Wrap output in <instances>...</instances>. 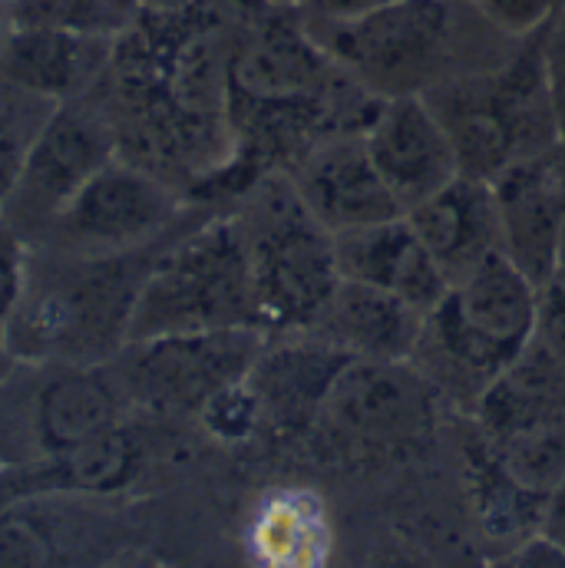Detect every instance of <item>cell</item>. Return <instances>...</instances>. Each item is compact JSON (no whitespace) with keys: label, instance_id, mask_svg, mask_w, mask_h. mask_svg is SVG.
<instances>
[{"label":"cell","instance_id":"cell-1","mask_svg":"<svg viewBox=\"0 0 565 568\" xmlns=\"http://www.w3.org/2000/svg\"><path fill=\"white\" fill-rule=\"evenodd\" d=\"M219 30L205 0L145 7L117 40L103 80L120 155L185 199H199L232 159L229 53L219 50Z\"/></svg>","mask_w":565,"mask_h":568},{"label":"cell","instance_id":"cell-2","mask_svg":"<svg viewBox=\"0 0 565 568\" xmlns=\"http://www.w3.org/2000/svg\"><path fill=\"white\" fill-rule=\"evenodd\" d=\"M182 232L123 255L30 248L23 291L7 321L10 357L27 364H110L130 341V321L149 272Z\"/></svg>","mask_w":565,"mask_h":568},{"label":"cell","instance_id":"cell-3","mask_svg":"<svg viewBox=\"0 0 565 568\" xmlns=\"http://www.w3.org/2000/svg\"><path fill=\"white\" fill-rule=\"evenodd\" d=\"M539 287L503 252L486 255L476 268L446 287L426 314L414 364L440 387L480 400L536 341Z\"/></svg>","mask_w":565,"mask_h":568},{"label":"cell","instance_id":"cell-4","mask_svg":"<svg viewBox=\"0 0 565 568\" xmlns=\"http://www.w3.org/2000/svg\"><path fill=\"white\" fill-rule=\"evenodd\" d=\"M235 215L265 334H307L331 304L341 268L334 235L307 212L294 182L275 172L242 192Z\"/></svg>","mask_w":565,"mask_h":568},{"label":"cell","instance_id":"cell-5","mask_svg":"<svg viewBox=\"0 0 565 568\" xmlns=\"http://www.w3.org/2000/svg\"><path fill=\"white\" fill-rule=\"evenodd\" d=\"M232 327H262L249 252L235 215H209L182 232L149 272L127 344Z\"/></svg>","mask_w":565,"mask_h":568},{"label":"cell","instance_id":"cell-6","mask_svg":"<svg viewBox=\"0 0 565 568\" xmlns=\"http://www.w3.org/2000/svg\"><path fill=\"white\" fill-rule=\"evenodd\" d=\"M436 426V384L414 361H351L331 384L307 439L344 466L414 456Z\"/></svg>","mask_w":565,"mask_h":568},{"label":"cell","instance_id":"cell-7","mask_svg":"<svg viewBox=\"0 0 565 568\" xmlns=\"http://www.w3.org/2000/svg\"><path fill=\"white\" fill-rule=\"evenodd\" d=\"M110 364H27L0 377V469L70 453L130 420Z\"/></svg>","mask_w":565,"mask_h":568},{"label":"cell","instance_id":"cell-8","mask_svg":"<svg viewBox=\"0 0 565 568\" xmlns=\"http://www.w3.org/2000/svg\"><path fill=\"white\" fill-rule=\"evenodd\" d=\"M546 30L529 37L503 70L456 87L443 106L430 103L466 175L493 182L513 162L559 145L543 63Z\"/></svg>","mask_w":565,"mask_h":568},{"label":"cell","instance_id":"cell-9","mask_svg":"<svg viewBox=\"0 0 565 568\" xmlns=\"http://www.w3.org/2000/svg\"><path fill=\"white\" fill-rule=\"evenodd\" d=\"M205 215L189 199L130 159H113L57 215L33 248L63 255H123L165 242Z\"/></svg>","mask_w":565,"mask_h":568},{"label":"cell","instance_id":"cell-10","mask_svg":"<svg viewBox=\"0 0 565 568\" xmlns=\"http://www.w3.org/2000/svg\"><path fill=\"white\" fill-rule=\"evenodd\" d=\"M265 344L269 334L262 327L169 334L127 344L110 367L133 410L199 417L219 390L249 377Z\"/></svg>","mask_w":565,"mask_h":568},{"label":"cell","instance_id":"cell-11","mask_svg":"<svg viewBox=\"0 0 565 568\" xmlns=\"http://www.w3.org/2000/svg\"><path fill=\"white\" fill-rule=\"evenodd\" d=\"M113 159H120V140L103 87L60 103L23 159L17 185L0 209L3 222L33 248L80 189Z\"/></svg>","mask_w":565,"mask_h":568},{"label":"cell","instance_id":"cell-12","mask_svg":"<svg viewBox=\"0 0 565 568\" xmlns=\"http://www.w3.org/2000/svg\"><path fill=\"white\" fill-rule=\"evenodd\" d=\"M133 549L120 496L37 493L0 503V568H100Z\"/></svg>","mask_w":565,"mask_h":568},{"label":"cell","instance_id":"cell-13","mask_svg":"<svg viewBox=\"0 0 565 568\" xmlns=\"http://www.w3.org/2000/svg\"><path fill=\"white\" fill-rule=\"evenodd\" d=\"M311 37L327 57L377 97L414 93L411 87L440 60L450 37V0H401L357 23L324 27Z\"/></svg>","mask_w":565,"mask_h":568},{"label":"cell","instance_id":"cell-14","mask_svg":"<svg viewBox=\"0 0 565 568\" xmlns=\"http://www.w3.org/2000/svg\"><path fill=\"white\" fill-rule=\"evenodd\" d=\"M361 136L404 215L463 172L446 126L421 93L381 97Z\"/></svg>","mask_w":565,"mask_h":568},{"label":"cell","instance_id":"cell-15","mask_svg":"<svg viewBox=\"0 0 565 568\" xmlns=\"http://www.w3.org/2000/svg\"><path fill=\"white\" fill-rule=\"evenodd\" d=\"M503 255L536 284L549 282L559 265L565 232V149L513 162L493 182Z\"/></svg>","mask_w":565,"mask_h":568},{"label":"cell","instance_id":"cell-16","mask_svg":"<svg viewBox=\"0 0 565 568\" xmlns=\"http://www.w3.org/2000/svg\"><path fill=\"white\" fill-rule=\"evenodd\" d=\"M307 212L331 232H357L401 219V205L374 169L361 133H334L321 140L291 172Z\"/></svg>","mask_w":565,"mask_h":568},{"label":"cell","instance_id":"cell-17","mask_svg":"<svg viewBox=\"0 0 565 568\" xmlns=\"http://www.w3.org/2000/svg\"><path fill=\"white\" fill-rule=\"evenodd\" d=\"M113 47L57 27H13L0 47V80L60 106L103 87Z\"/></svg>","mask_w":565,"mask_h":568},{"label":"cell","instance_id":"cell-18","mask_svg":"<svg viewBox=\"0 0 565 568\" xmlns=\"http://www.w3.org/2000/svg\"><path fill=\"white\" fill-rule=\"evenodd\" d=\"M354 357L327 341L304 334V341L275 344L272 337L249 371V384L262 404V429L279 436H307L331 384Z\"/></svg>","mask_w":565,"mask_h":568},{"label":"cell","instance_id":"cell-19","mask_svg":"<svg viewBox=\"0 0 565 568\" xmlns=\"http://www.w3.org/2000/svg\"><path fill=\"white\" fill-rule=\"evenodd\" d=\"M407 222L450 284L476 268L486 255L503 252L493 185L466 172L414 205Z\"/></svg>","mask_w":565,"mask_h":568},{"label":"cell","instance_id":"cell-20","mask_svg":"<svg viewBox=\"0 0 565 568\" xmlns=\"http://www.w3.org/2000/svg\"><path fill=\"white\" fill-rule=\"evenodd\" d=\"M334 248L344 282L391 291L424 314L440 304V297L450 287L446 275L411 229L407 215L334 235Z\"/></svg>","mask_w":565,"mask_h":568},{"label":"cell","instance_id":"cell-21","mask_svg":"<svg viewBox=\"0 0 565 568\" xmlns=\"http://www.w3.org/2000/svg\"><path fill=\"white\" fill-rule=\"evenodd\" d=\"M424 321V311L404 297L341 278L331 304L307 334L347 351L354 361H414Z\"/></svg>","mask_w":565,"mask_h":568},{"label":"cell","instance_id":"cell-22","mask_svg":"<svg viewBox=\"0 0 565 568\" xmlns=\"http://www.w3.org/2000/svg\"><path fill=\"white\" fill-rule=\"evenodd\" d=\"M252 568H331L334 523L321 493L307 486L269 489L245 526Z\"/></svg>","mask_w":565,"mask_h":568},{"label":"cell","instance_id":"cell-23","mask_svg":"<svg viewBox=\"0 0 565 568\" xmlns=\"http://www.w3.org/2000/svg\"><path fill=\"white\" fill-rule=\"evenodd\" d=\"M463 473L476 526L490 542L506 546L513 552L529 539L543 536L553 499L516 483L476 433L463 446Z\"/></svg>","mask_w":565,"mask_h":568},{"label":"cell","instance_id":"cell-24","mask_svg":"<svg viewBox=\"0 0 565 568\" xmlns=\"http://www.w3.org/2000/svg\"><path fill=\"white\" fill-rule=\"evenodd\" d=\"M145 10V0H13V27H57L83 37L120 40Z\"/></svg>","mask_w":565,"mask_h":568},{"label":"cell","instance_id":"cell-25","mask_svg":"<svg viewBox=\"0 0 565 568\" xmlns=\"http://www.w3.org/2000/svg\"><path fill=\"white\" fill-rule=\"evenodd\" d=\"M53 110L57 103L0 80V209L7 205L23 159Z\"/></svg>","mask_w":565,"mask_h":568},{"label":"cell","instance_id":"cell-26","mask_svg":"<svg viewBox=\"0 0 565 568\" xmlns=\"http://www.w3.org/2000/svg\"><path fill=\"white\" fill-rule=\"evenodd\" d=\"M199 424L219 443H249L255 433H262V404L249 381H239L225 390H219L202 410Z\"/></svg>","mask_w":565,"mask_h":568},{"label":"cell","instance_id":"cell-27","mask_svg":"<svg viewBox=\"0 0 565 568\" xmlns=\"http://www.w3.org/2000/svg\"><path fill=\"white\" fill-rule=\"evenodd\" d=\"M476 10L503 33L529 40L565 13V0H473Z\"/></svg>","mask_w":565,"mask_h":568},{"label":"cell","instance_id":"cell-28","mask_svg":"<svg viewBox=\"0 0 565 568\" xmlns=\"http://www.w3.org/2000/svg\"><path fill=\"white\" fill-rule=\"evenodd\" d=\"M27 258H30V245L0 215V317L3 321H10V314L17 307V297L23 291Z\"/></svg>","mask_w":565,"mask_h":568},{"label":"cell","instance_id":"cell-29","mask_svg":"<svg viewBox=\"0 0 565 568\" xmlns=\"http://www.w3.org/2000/svg\"><path fill=\"white\" fill-rule=\"evenodd\" d=\"M536 337L563 361L565 367V262L549 275V282L539 287V324Z\"/></svg>","mask_w":565,"mask_h":568},{"label":"cell","instance_id":"cell-30","mask_svg":"<svg viewBox=\"0 0 565 568\" xmlns=\"http://www.w3.org/2000/svg\"><path fill=\"white\" fill-rule=\"evenodd\" d=\"M543 63H546L549 106H553V120H556V140L565 149V13L546 30Z\"/></svg>","mask_w":565,"mask_h":568},{"label":"cell","instance_id":"cell-31","mask_svg":"<svg viewBox=\"0 0 565 568\" xmlns=\"http://www.w3.org/2000/svg\"><path fill=\"white\" fill-rule=\"evenodd\" d=\"M401 0H304L301 10L314 17L321 27H341V23H357L371 13H381Z\"/></svg>","mask_w":565,"mask_h":568},{"label":"cell","instance_id":"cell-32","mask_svg":"<svg viewBox=\"0 0 565 568\" xmlns=\"http://www.w3.org/2000/svg\"><path fill=\"white\" fill-rule=\"evenodd\" d=\"M493 568H565V546L553 542L549 536H536L526 546L506 552V559Z\"/></svg>","mask_w":565,"mask_h":568},{"label":"cell","instance_id":"cell-33","mask_svg":"<svg viewBox=\"0 0 565 568\" xmlns=\"http://www.w3.org/2000/svg\"><path fill=\"white\" fill-rule=\"evenodd\" d=\"M543 536H549L553 542L565 546V483L563 489L556 493V499H553V509H549V519H546Z\"/></svg>","mask_w":565,"mask_h":568},{"label":"cell","instance_id":"cell-34","mask_svg":"<svg viewBox=\"0 0 565 568\" xmlns=\"http://www.w3.org/2000/svg\"><path fill=\"white\" fill-rule=\"evenodd\" d=\"M100 568H165V566H159L155 559L142 556L140 549H130V552H123V556L110 559L107 566H100Z\"/></svg>","mask_w":565,"mask_h":568},{"label":"cell","instance_id":"cell-35","mask_svg":"<svg viewBox=\"0 0 565 568\" xmlns=\"http://www.w3.org/2000/svg\"><path fill=\"white\" fill-rule=\"evenodd\" d=\"M371 568H426L424 562H417L414 556H404V552H384L374 559Z\"/></svg>","mask_w":565,"mask_h":568},{"label":"cell","instance_id":"cell-36","mask_svg":"<svg viewBox=\"0 0 565 568\" xmlns=\"http://www.w3.org/2000/svg\"><path fill=\"white\" fill-rule=\"evenodd\" d=\"M13 367V357H10V347H7V321L0 317V377Z\"/></svg>","mask_w":565,"mask_h":568},{"label":"cell","instance_id":"cell-37","mask_svg":"<svg viewBox=\"0 0 565 568\" xmlns=\"http://www.w3.org/2000/svg\"><path fill=\"white\" fill-rule=\"evenodd\" d=\"M13 30V20H10V0H0V47L7 40V33Z\"/></svg>","mask_w":565,"mask_h":568},{"label":"cell","instance_id":"cell-38","mask_svg":"<svg viewBox=\"0 0 565 568\" xmlns=\"http://www.w3.org/2000/svg\"><path fill=\"white\" fill-rule=\"evenodd\" d=\"M265 3H275V7H301L304 0H265Z\"/></svg>","mask_w":565,"mask_h":568},{"label":"cell","instance_id":"cell-39","mask_svg":"<svg viewBox=\"0 0 565 568\" xmlns=\"http://www.w3.org/2000/svg\"><path fill=\"white\" fill-rule=\"evenodd\" d=\"M559 262H565V232H563V255H559ZM559 268V265H556Z\"/></svg>","mask_w":565,"mask_h":568},{"label":"cell","instance_id":"cell-40","mask_svg":"<svg viewBox=\"0 0 565 568\" xmlns=\"http://www.w3.org/2000/svg\"><path fill=\"white\" fill-rule=\"evenodd\" d=\"M10 3H13V0H10Z\"/></svg>","mask_w":565,"mask_h":568}]
</instances>
